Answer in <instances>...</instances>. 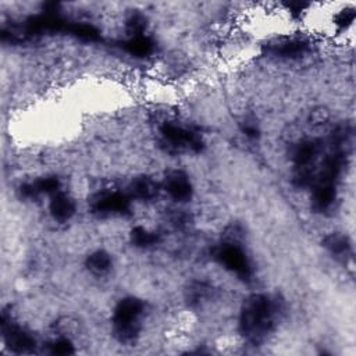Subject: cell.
I'll list each match as a JSON object with an SVG mask.
<instances>
[{"label":"cell","instance_id":"52a82bcc","mask_svg":"<svg viewBox=\"0 0 356 356\" xmlns=\"http://www.w3.org/2000/svg\"><path fill=\"white\" fill-rule=\"evenodd\" d=\"M164 189L177 202L189 200L192 196V184L188 175L179 170L171 171L165 175Z\"/></svg>","mask_w":356,"mask_h":356},{"label":"cell","instance_id":"7a4b0ae2","mask_svg":"<svg viewBox=\"0 0 356 356\" xmlns=\"http://www.w3.org/2000/svg\"><path fill=\"white\" fill-rule=\"evenodd\" d=\"M145 310L140 299L129 296L121 299L113 313V331L120 342H134L140 331L139 318Z\"/></svg>","mask_w":356,"mask_h":356},{"label":"cell","instance_id":"30bf717a","mask_svg":"<svg viewBox=\"0 0 356 356\" xmlns=\"http://www.w3.org/2000/svg\"><path fill=\"white\" fill-rule=\"evenodd\" d=\"M75 210H76L75 202L68 195L60 191L51 195L49 202V211L54 220L67 221L75 214Z\"/></svg>","mask_w":356,"mask_h":356},{"label":"cell","instance_id":"ac0fdd59","mask_svg":"<svg viewBox=\"0 0 356 356\" xmlns=\"http://www.w3.org/2000/svg\"><path fill=\"white\" fill-rule=\"evenodd\" d=\"M355 18V13L352 10H343L341 13L337 14L335 17V24L339 26V28H346Z\"/></svg>","mask_w":356,"mask_h":356},{"label":"cell","instance_id":"9a60e30c","mask_svg":"<svg viewBox=\"0 0 356 356\" xmlns=\"http://www.w3.org/2000/svg\"><path fill=\"white\" fill-rule=\"evenodd\" d=\"M86 267L96 275H102L107 273L111 267V257L104 250H96L90 253L86 259Z\"/></svg>","mask_w":356,"mask_h":356},{"label":"cell","instance_id":"277c9868","mask_svg":"<svg viewBox=\"0 0 356 356\" xmlns=\"http://www.w3.org/2000/svg\"><path fill=\"white\" fill-rule=\"evenodd\" d=\"M160 135L163 138V142L177 152L191 150L199 153L204 146L203 138L199 132L172 122H164L160 128Z\"/></svg>","mask_w":356,"mask_h":356},{"label":"cell","instance_id":"3957f363","mask_svg":"<svg viewBox=\"0 0 356 356\" xmlns=\"http://www.w3.org/2000/svg\"><path fill=\"white\" fill-rule=\"evenodd\" d=\"M214 259L238 278L248 281L252 277V264L243 249L232 242H224L214 249Z\"/></svg>","mask_w":356,"mask_h":356},{"label":"cell","instance_id":"8992f818","mask_svg":"<svg viewBox=\"0 0 356 356\" xmlns=\"http://www.w3.org/2000/svg\"><path fill=\"white\" fill-rule=\"evenodd\" d=\"M92 210L102 216H124L131 210V196L122 192H106L92 200Z\"/></svg>","mask_w":356,"mask_h":356},{"label":"cell","instance_id":"5bb4252c","mask_svg":"<svg viewBox=\"0 0 356 356\" xmlns=\"http://www.w3.org/2000/svg\"><path fill=\"white\" fill-rule=\"evenodd\" d=\"M131 242L134 246L140 248V249H146V248H152L159 242V234L154 231H150L145 227H135L131 234H129Z\"/></svg>","mask_w":356,"mask_h":356},{"label":"cell","instance_id":"5b68a950","mask_svg":"<svg viewBox=\"0 0 356 356\" xmlns=\"http://www.w3.org/2000/svg\"><path fill=\"white\" fill-rule=\"evenodd\" d=\"M0 325L4 343L10 350L17 353H26L35 349L36 341L33 335H31V332H28L21 325L14 323L11 317L7 316L6 313L1 314Z\"/></svg>","mask_w":356,"mask_h":356},{"label":"cell","instance_id":"6da1fadb","mask_svg":"<svg viewBox=\"0 0 356 356\" xmlns=\"http://www.w3.org/2000/svg\"><path fill=\"white\" fill-rule=\"evenodd\" d=\"M280 313L277 299L254 293L245 299L239 313V332L250 345L263 343L275 327Z\"/></svg>","mask_w":356,"mask_h":356},{"label":"cell","instance_id":"9c48e42d","mask_svg":"<svg viewBox=\"0 0 356 356\" xmlns=\"http://www.w3.org/2000/svg\"><path fill=\"white\" fill-rule=\"evenodd\" d=\"M60 191V179L54 175H47V177H42L33 182L29 184H24L19 188V193L24 197L32 199V197H38L40 195H54Z\"/></svg>","mask_w":356,"mask_h":356},{"label":"cell","instance_id":"2e32d148","mask_svg":"<svg viewBox=\"0 0 356 356\" xmlns=\"http://www.w3.org/2000/svg\"><path fill=\"white\" fill-rule=\"evenodd\" d=\"M70 35L79 38L82 40H88V42H96L100 40V32L99 29L88 22H78V21H71L68 32Z\"/></svg>","mask_w":356,"mask_h":356},{"label":"cell","instance_id":"4fadbf2b","mask_svg":"<svg viewBox=\"0 0 356 356\" xmlns=\"http://www.w3.org/2000/svg\"><path fill=\"white\" fill-rule=\"evenodd\" d=\"M323 246L335 257L345 259L350 253V242L348 236L338 232L325 236L323 241Z\"/></svg>","mask_w":356,"mask_h":356},{"label":"cell","instance_id":"7c38bea8","mask_svg":"<svg viewBox=\"0 0 356 356\" xmlns=\"http://www.w3.org/2000/svg\"><path fill=\"white\" fill-rule=\"evenodd\" d=\"M122 49L135 57H146L154 50L153 40L145 33L131 35L127 40L122 42Z\"/></svg>","mask_w":356,"mask_h":356},{"label":"cell","instance_id":"e0dca14e","mask_svg":"<svg viewBox=\"0 0 356 356\" xmlns=\"http://www.w3.org/2000/svg\"><path fill=\"white\" fill-rule=\"evenodd\" d=\"M74 352H75L74 345L67 338H58L50 343V353H53V355L64 356V355H72Z\"/></svg>","mask_w":356,"mask_h":356},{"label":"cell","instance_id":"8fae6325","mask_svg":"<svg viewBox=\"0 0 356 356\" xmlns=\"http://www.w3.org/2000/svg\"><path fill=\"white\" fill-rule=\"evenodd\" d=\"M159 193V185L147 175H140L132 179L129 185V196L139 200H152Z\"/></svg>","mask_w":356,"mask_h":356},{"label":"cell","instance_id":"ba28073f","mask_svg":"<svg viewBox=\"0 0 356 356\" xmlns=\"http://www.w3.org/2000/svg\"><path fill=\"white\" fill-rule=\"evenodd\" d=\"M309 49V43L305 39L300 38H291L278 40L275 43H270L267 46V53L275 56V57H284V58H295L305 54Z\"/></svg>","mask_w":356,"mask_h":356},{"label":"cell","instance_id":"d6986e66","mask_svg":"<svg viewBox=\"0 0 356 356\" xmlns=\"http://www.w3.org/2000/svg\"><path fill=\"white\" fill-rule=\"evenodd\" d=\"M242 132L245 134V136H248L249 139H257L260 135L259 128L254 124H245L242 127Z\"/></svg>","mask_w":356,"mask_h":356}]
</instances>
